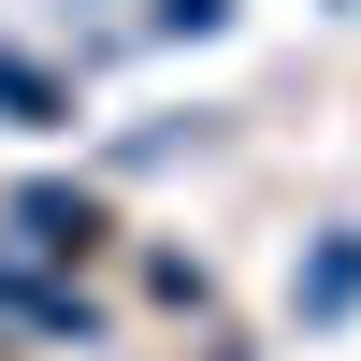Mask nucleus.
Returning a JSON list of instances; mask_svg holds the SVG:
<instances>
[{
  "label": "nucleus",
  "mask_w": 361,
  "mask_h": 361,
  "mask_svg": "<svg viewBox=\"0 0 361 361\" xmlns=\"http://www.w3.org/2000/svg\"><path fill=\"white\" fill-rule=\"evenodd\" d=\"M15 231H29V246H87L102 217H87V202H58V188H29V202H15Z\"/></svg>",
  "instance_id": "nucleus-1"
},
{
  "label": "nucleus",
  "mask_w": 361,
  "mask_h": 361,
  "mask_svg": "<svg viewBox=\"0 0 361 361\" xmlns=\"http://www.w3.org/2000/svg\"><path fill=\"white\" fill-rule=\"evenodd\" d=\"M231 15V0H159V29H217Z\"/></svg>",
  "instance_id": "nucleus-2"
}]
</instances>
